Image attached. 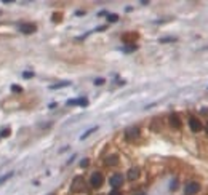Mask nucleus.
Listing matches in <instances>:
<instances>
[{
    "instance_id": "obj_1",
    "label": "nucleus",
    "mask_w": 208,
    "mask_h": 195,
    "mask_svg": "<svg viewBox=\"0 0 208 195\" xmlns=\"http://www.w3.org/2000/svg\"><path fill=\"white\" fill-rule=\"evenodd\" d=\"M103 182H104V177H103V174H101L99 171H94V173L91 174V177H90V184H91V187L98 189V187H101V186H103Z\"/></svg>"
},
{
    "instance_id": "obj_2",
    "label": "nucleus",
    "mask_w": 208,
    "mask_h": 195,
    "mask_svg": "<svg viewBox=\"0 0 208 195\" xmlns=\"http://www.w3.org/2000/svg\"><path fill=\"white\" fill-rule=\"evenodd\" d=\"M109 184L112 186V189H114V190H118V187L123 184V176H122V174H118V173H115L114 176H111Z\"/></svg>"
},
{
    "instance_id": "obj_3",
    "label": "nucleus",
    "mask_w": 208,
    "mask_h": 195,
    "mask_svg": "<svg viewBox=\"0 0 208 195\" xmlns=\"http://www.w3.org/2000/svg\"><path fill=\"white\" fill-rule=\"evenodd\" d=\"M184 192H186V195H195V194H199L200 192V184L195 182V181H192V182H189L186 186Z\"/></svg>"
},
{
    "instance_id": "obj_4",
    "label": "nucleus",
    "mask_w": 208,
    "mask_h": 195,
    "mask_svg": "<svg viewBox=\"0 0 208 195\" xmlns=\"http://www.w3.org/2000/svg\"><path fill=\"white\" fill-rule=\"evenodd\" d=\"M189 126H190V130H192L194 133L202 131V128H203L202 122H200L197 117H190V118H189Z\"/></svg>"
},
{
    "instance_id": "obj_5",
    "label": "nucleus",
    "mask_w": 208,
    "mask_h": 195,
    "mask_svg": "<svg viewBox=\"0 0 208 195\" xmlns=\"http://www.w3.org/2000/svg\"><path fill=\"white\" fill-rule=\"evenodd\" d=\"M19 30H21L23 34H34L37 30V26L32 24V23H23V24L19 26Z\"/></svg>"
},
{
    "instance_id": "obj_6",
    "label": "nucleus",
    "mask_w": 208,
    "mask_h": 195,
    "mask_svg": "<svg viewBox=\"0 0 208 195\" xmlns=\"http://www.w3.org/2000/svg\"><path fill=\"white\" fill-rule=\"evenodd\" d=\"M67 106H82V107H85V106H88V99L87 98L69 99V101H67Z\"/></svg>"
},
{
    "instance_id": "obj_7",
    "label": "nucleus",
    "mask_w": 208,
    "mask_h": 195,
    "mask_svg": "<svg viewBox=\"0 0 208 195\" xmlns=\"http://www.w3.org/2000/svg\"><path fill=\"white\" fill-rule=\"evenodd\" d=\"M170 125H171L173 128H179V126H181V118H179L178 114L170 115Z\"/></svg>"
},
{
    "instance_id": "obj_8",
    "label": "nucleus",
    "mask_w": 208,
    "mask_h": 195,
    "mask_svg": "<svg viewBox=\"0 0 208 195\" xmlns=\"http://www.w3.org/2000/svg\"><path fill=\"white\" fill-rule=\"evenodd\" d=\"M125 134H127V138L128 139H131V138H136V136L139 134V128H130V130H127V131H125Z\"/></svg>"
},
{
    "instance_id": "obj_9",
    "label": "nucleus",
    "mask_w": 208,
    "mask_h": 195,
    "mask_svg": "<svg viewBox=\"0 0 208 195\" xmlns=\"http://www.w3.org/2000/svg\"><path fill=\"white\" fill-rule=\"evenodd\" d=\"M138 176H139V170L138 168H131L130 171H128V179H130V181L138 179Z\"/></svg>"
},
{
    "instance_id": "obj_10",
    "label": "nucleus",
    "mask_w": 208,
    "mask_h": 195,
    "mask_svg": "<svg viewBox=\"0 0 208 195\" xmlns=\"http://www.w3.org/2000/svg\"><path fill=\"white\" fill-rule=\"evenodd\" d=\"M118 163V157L117 155H111L106 158V165H117Z\"/></svg>"
},
{
    "instance_id": "obj_11",
    "label": "nucleus",
    "mask_w": 208,
    "mask_h": 195,
    "mask_svg": "<svg viewBox=\"0 0 208 195\" xmlns=\"http://www.w3.org/2000/svg\"><path fill=\"white\" fill-rule=\"evenodd\" d=\"M96 130H98V126H93V128H90V130H88V131H85L83 134L80 136V139H87L88 136H90L91 133H94V131H96Z\"/></svg>"
},
{
    "instance_id": "obj_12",
    "label": "nucleus",
    "mask_w": 208,
    "mask_h": 195,
    "mask_svg": "<svg viewBox=\"0 0 208 195\" xmlns=\"http://www.w3.org/2000/svg\"><path fill=\"white\" fill-rule=\"evenodd\" d=\"M13 174H15V173H8V174H5V176H2V177H0V186H2L3 182H6L8 179H11V177H13Z\"/></svg>"
},
{
    "instance_id": "obj_13",
    "label": "nucleus",
    "mask_w": 208,
    "mask_h": 195,
    "mask_svg": "<svg viewBox=\"0 0 208 195\" xmlns=\"http://www.w3.org/2000/svg\"><path fill=\"white\" fill-rule=\"evenodd\" d=\"M64 87H69V82H63V83H58V85H51V90H58V88H64Z\"/></svg>"
},
{
    "instance_id": "obj_14",
    "label": "nucleus",
    "mask_w": 208,
    "mask_h": 195,
    "mask_svg": "<svg viewBox=\"0 0 208 195\" xmlns=\"http://www.w3.org/2000/svg\"><path fill=\"white\" fill-rule=\"evenodd\" d=\"M107 21L109 23H117L118 21V15H107Z\"/></svg>"
},
{
    "instance_id": "obj_15",
    "label": "nucleus",
    "mask_w": 208,
    "mask_h": 195,
    "mask_svg": "<svg viewBox=\"0 0 208 195\" xmlns=\"http://www.w3.org/2000/svg\"><path fill=\"white\" fill-rule=\"evenodd\" d=\"M11 91H13V93H16V94H19L23 91V88L18 87V85H11Z\"/></svg>"
},
{
    "instance_id": "obj_16",
    "label": "nucleus",
    "mask_w": 208,
    "mask_h": 195,
    "mask_svg": "<svg viewBox=\"0 0 208 195\" xmlns=\"http://www.w3.org/2000/svg\"><path fill=\"white\" fill-rule=\"evenodd\" d=\"M122 50H123L125 53H131V51H135V50H136V45H131V46H123Z\"/></svg>"
},
{
    "instance_id": "obj_17",
    "label": "nucleus",
    "mask_w": 208,
    "mask_h": 195,
    "mask_svg": "<svg viewBox=\"0 0 208 195\" xmlns=\"http://www.w3.org/2000/svg\"><path fill=\"white\" fill-rule=\"evenodd\" d=\"M88 165H90V160H88V158H83V160L80 162V166H82V168H87Z\"/></svg>"
},
{
    "instance_id": "obj_18",
    "label": "nucleus",
    "mask_w": 208,
    "mask_h": 195,
    "mask_svg": "<svg viewBox=\"0 0 208 195\" xmlns=\"http://www.w3.org/2000/svg\"><path fill=\"white\" fill-rule=\"evenodd\" d=\"M175 37H165V39H160V42L162 43H165V42H175Z\"/></svg>"
},
{
    "instance_id": "obj_19",
    "label": "nucleus",
    "mask_w": 208,
    "mask_h": 195,
    "mask_svg": "<svg viewBox=\"0 0 208 195\" xmlns=\"http://www.w3.org/2000/svg\"><path fill=\"white\" fill-rule=\"evenodd\" d=\"M6 136H10V128L3 130V131L0 133V138H6Z\"/></svg>"
},
{
    "instance_id": "obj_20",
    "label": "nucleus",
    "mask_w": 208,
    "mask_h": 195,
    "mask_svg": "<svg viewBox=\"0 0 208 195\" xmlns=\"http://www.w3.org/2000/svg\"><path fill=\"white\" fill-rule=\"evenodd\" d=\"M104 78H96V80H94V85H98V87H99V85H103L104 83Z\"/></svg>"
},
{
    "instance_id": "obj_21",
    "label": "nucleus",
    "mask_w": 208,
    "mask_h": 195,
    "mask_svg": "<svg viewBox=\"0 0 208 195\" xmlns=\"http://www.w3.org/2000/svg\"><path fill=\"white\" fill-rule=\"evenodd\" d=\"M23 77H24V78H32L34 72H24V74H23Z\"/></svg>"
},
{
    "instance_id": "obj_22",
    "label": "nucleus",
    "mask_w": 208,
    "mask_h": 195,
    "mask_svg": "<svg viewBox=\"0 0 208 195\" xmlns=\"http://www.w3.org/2000/svg\"><path fill=\"white\" fill-rule=\"evenodd\" d=\"M109 195H122V192H118V190H112Z\"/></svg>"
},
{
    "instance_id": "obj_23",
    "label": "nucleus",
    "mask_w": 208,
    "mask_h": 195,
    "mask_svg": "<svg viewBox=\"0 0 208 195\" xmlns=\"http://www.w3.org/2000/svg\"><path fill=\"white\" fill-rule=\"evenodd\" d=\"M205 130H207V133H208V123H207V126H205Z\"/></svg>"
},
{
    "instance_id": "obj_24",
    "label": "nucleus",
    "mask_w": 208,
    "mask_h": 195,
    "mask_svg": "<svg viewBox=\"0 0 208 195\" xmlns=\"http://www.w3.org/2000/svg\"><path fill=\"white\" fill-rule=\"evenodd\" d=\"M141 195H142V194H141Z\"/></svg>"
},
{
    "instance_id": "obj_25",
    "label": "nucleus",
    "mask_w": 208,
    "mask_h": 195,
    "mask_svg": "<svg viewBox=\"0 0 208 195\" xmlns=\"http://www.w3.org/2000/svg\"><path fill=\"white\" fill-rule=\"evenodd\" d=\"M51 195H53V194H51Z\"/></svg>"
}]
</instances>
